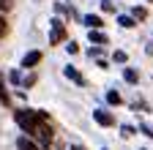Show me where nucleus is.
Returning a JSON list of instances; mask_svg holds the SVG:
<instances>
[{"label":"nucleus","mask_w":153,"mask_h":150,"mask_svg":"<svg viewBox=\"0 0 153 150\" xmlns=\"http://www.w3.org/2000/svg\"><path fill=\"white\" fill-rule=\"evenodd\" d=\"M107 101H109L112 106H118V104H120V96H118L115 90H109V93H107Z\"/></svg>","instance_id":"12"},{"label":"nucleus","mask_w":153,"mask_h":150,"mask_svg":"<svg viewBox=\"0 0 153 150\" xmlns=\"http://www.w3.org/2000/svg\"><path fill=\"white\" fill-rule=\"evenodd\" d=\"M118 25H120V27H134V25H137V19H134V16L120 14V16H118Z\"/></svg>","instance_id":"11"},{"label":"nucleus","mask_w":153,"mask_h":150,"mask_svg":"<svg viewBox=\"0 0 153 150\" xmlns=\"http://www.w3.org/2000/svg\"><path fill=\"white\" fill-rule=\"evenodd\" d=\"M134 131H137V128H134V126H123V137H131V134H134Z\"/></svg>","instance_id":"18"},{"label":"nucleus","mask_w":153,"mask_h":150,"mask_svg":"<svg viewBox=\"0 0 153 150\" xmlns=\"http://www.w3.org/2000/svg\"><path fill=\"white\" fill-rule=\"evenodd\" d=\"M123 79L131 82V85H137V82H140V74L134 71V68H123Z\"/></svg>","instance_id":"10"},{"label":"nucleus","mask_w":153,"mask_h":150,"mask_svg":"<svg viewBox=\"0 0 153 150\" xmlns=\"http://www.w3.org/2000/svg\"><path fill=\"white\" fill-rule=\"evenodd\" d=\"M131 16H134V19H145L148 11H145V8H134V11H131Z\"/></svg>","instance_id":"16"},{"label":"nucleus","mask_w":153,"mask_h":150,"mask_svg":"<svg viewBox=\"0 0 153 150\" xmlns=\"http://www.w3.org/2000/svg\"><path fill=\"white\" fill-rule=\"evenodd\" d=\"M66 49H68V55H76V52H79V44H74V41H71Z\"/></svg>","instance_id":"17"},{"label":"nucleus","mask_w":153,"mask_h":150,"mask_svg":"<svg viewBox=\"0 0 153 150\" xmlns=\"http://www.w3.org/2000/svg\"><path fill=\"white\" fill-rule=\"evenodd\" d=\"M0 104H8V93H6V85H3V77H0Z\"/></svg>","instance_id":"13"},{"label":"nucleus","mask_w":153,"mask_h":150,"mask_svg":"<svg viewBox=\"0 0 153 150\" xmlns=\"http://www.w3.org/2000/svg\"><path fill=\"white\" fill-rule=\"evenodd\" d=\"M112 60H115V63H126V52H123V49H118V52L112 55Z\"/></svg>","instance_id":"15"},{"label":"nucleus","mask_w":153,"mask_h":150,"mask_svg":"<svg viewBox=\"0 0 153 150\" xmlns=\"http://www.w3.org/2000/svg\"><path fill=\"white\" fill-rule=\"evenodd\" d=\"M11 82H16V85L22 82V77H19V71H11Z\"/></svg>","instance_id":"20"},{"label":"nucleus","mask_w":153,"mask_h":150,"mask_svg":"<svg viewBox=\"0 0 153 150\" xmlns=\"http://www.w3.org/2000/svg\"><path fill=\"white\" fill-rule=\"evenodd\" d=\"M16 150H41V147H38L36 142H30L27 137H19L16 139Z\"/></svg>","instance_id":"9"},{"label":"nucleus","mask_w":153,"mask_h":150,"mask_svg":"<svg viewBox=\"0 0 153 150\" xmlns=\"http://www.w3.org/2000/svg\"><path fill=\"white\" fill-rule=\"evenodd\" d=\"M33 137H36V139H41L44 145L52 142V128H49L47 117H38V123H36V128H33Z\"/></svg>","instance_id":"2"},{"label":"nucleus","mask_w":153,"mask_h":150,"mask_svg":"<svg viewBox=\"0 0 153 150\" xmlns=\"http://www.w3.org/2000/svg\"><path fill=\"white\" fill-rule=\"evenodd\" d=\"M38 117H47V112H30V109H16L14 112V120H16V126L22 128L25 134H33Z\"/></svg>","instance_id":"1"},{"label":"nucleus","mask_w":153,"mask_h":150,"mask_svg":"<svg viewBox=\"0 0 153 150\" xmlns=\"http://www.w3.org/2000/svg\"><path fill=\"white\" fill-rule=\"evenodd\" d=\"M38 63H41V52H38V49L27 52L25 58H22V68H33V66H38Z\"/></svg>","instance_id":"5"},{"label":"nucleus","mask_w":153,"mask_h":150,"mask_svg":"<svg viewBox=\"0 0 153 150\" xmlns=\"http://www.w3.org/2000/svg\"><path fill=\"white\" fill-rule=\"evenodd\" d=\"M66 38V27L60 19H52V33H49V44H60Z\"/></svg>","instance_id":"3"},{"label":"nucleus","mask_w":153,"mask_h":150,"mask_svg":"<svg viewBox=\"0 0 153 150\" xmlns=\"http://www.w3.org/2000/svg\"><path fill=\"white\" fill-rule=\"evenodd\" d=\"M88 38H90V44H107V33H101V27H93L88 33Z\"/></svg>","instance_id":"7"},{"label":"nucleus","mask_w":153,"mask_h":150,"mask_svg":"<svg viewBox=\"0 0 153 150\" xmlns=\"http://www.w3.org/2000/svg\"><path fill=\"white\" fill-rule=\"evenodd\" d=\"M11 8V3H8V0H0V11H8Z\"/></svg>","instance_id":"21"},{"label":"nucleus","mask_w":153,"mask_h":150,"mask_svg":"<svg viewBox=\"0 0 153 150\" xmlns=\"http://www.w3.org/2000/svg\"><path fill=\"white\" fill-rule=\"evenodd\" d=\"M101 8H104V11H115V6L109 3V0H101Z\"/></svg>","instance_id":"19"},{"label":"nucleus","mask_w":153,"mask_h":150,"mask_svg":"<svg viewBox=\"0 0 153 150\" xmlns=\"http://www.w3.org/2000/svg\"><path fill=\"white\" fill-rule=\"evenodd\" d=\"M74 150H85V147H74Z\"/></svg>","instance_id":"22"},{"label":"nucleus","mask_w":153,"mask_h":150,"mask_svg":"<svg viewBox=\"0 0 153 150\" xmlns=\"http://www.w3.org/2000/svg\"><path fill=\"white\" fill-rule=\"evenodd\" d=\"M148 3H153V0H148Z\"/></svg>","instance_id":"23"},{"label":"nucleus","mask_w":153,"mask_h":150,"mask_svg":"<svg viewBox=\"0 0 153 150\" xmlns=\"http://www.w3.org/2000/svg\"><path fill=\"white\" fill-rule=\"evenodd\" d=\"M82 22H85L90 30H93V27H104V19H101V16H96V14H85Z\"/></svg>","instance_id":"8"},{"label":"nucleus","mask_w":153,"mask_h":150,"mask_svg":"<svg viewBox=\"0 0 153 150\" xmlns=\"http://www.w3.org/2000/svg\"><path fill=\"white\" fill-rule=\"evenodd\" d=\"M8 35V22H6V16H0V38H6Z\"/></svg>","instance_id":"14"},{"label":"nucleus","mask_w":153,"mask_h":150,"mask_svg":"<svg viewBox=\"0 0 153 150\" xmlns=\"http://www.w3.org/2000/svg\"><path fill=\"white\" fill-rule=\"evenodd\" d=\"M63 74H66V77H68V79H71L74 85H79V87L85 85V77H82V74H79V71H76L74 66H66V68H63Z\"/></svg>","instance_id":"6"},{"label":"nucleus","mask_w":153,"mask_h":150,"mask_svg":"<svg viewBox=\"0 0 153 150\" xmlns=\"http://www.w3.org/2000/svg\"><path fill=\"white\" fill-rule=\"evenodd\" d=\"M93 120L99 123V126H115V117L109 115V112H104V109H96L93 112Z\"/></svg>","instance_id":"4"}]
</instances>
